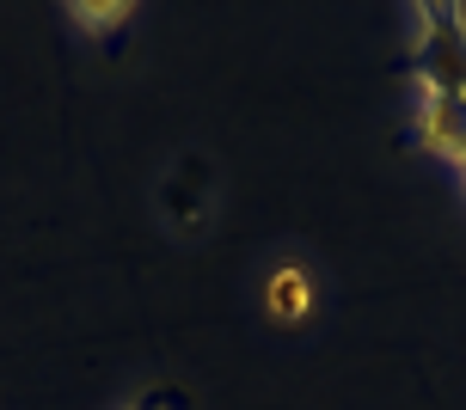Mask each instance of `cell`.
<instances>
[{
  "instance_id": "6da1fadb",
  "label": "cell",
  "mask_w": 466,
  "mask_h": 410,
  "mask_svg": "<svg viewBox=\"0 0 466 410\" xmlns=\"http://www.w3.org/2000/svg\"><path fill=\"white\" fill-rule=\"evenodd\" d=\"M264 313L277 325H301L313 313V275L301 264H277V270L264 275Z\"/></svg>"
},
{
  "instance_id": "7a4b0ae2",
  "label": "cell",
  "mask_w": 466,
  "mask_h": 410,
  "mask_svg": "<svg viewBox=\"0 0 466 410\" xmlns=\"http://www.w3.org/2000/svg\"><path fill=\"white\" fill-rule=\"evenodd\" d=\"M68 13H74L80 25H86L93 37H111L116 25L136 13V0H68Z\"/></svg>"
},
{
  "instance_id": "3957f363",
  "label": "cell",
  "mask_w": 466,
  "mask_h": 410,
  "mask_svg": "<svg viewBox=\"0 0 466 410\" xmlns=\"http://www.w3.org/2000/svg\"><path fill=\"white\" fill-rule=\"evenodd\" d=\"M136 410H166V398H141V405Z\"/></svg>"
}]
</instances>
